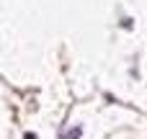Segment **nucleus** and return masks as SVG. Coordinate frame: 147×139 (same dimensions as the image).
I'll list each match as a JSON object with an SVG mask.
<instances>
[{"instance_id":"f257e3e1","label":"nucleus","mask_w":147,"mask_h":139,"mask_svg":"<svg viewBox=\"0 0 147 139\" xmlns=\"http://www.w3.org/2000/svg\"><path fill=\"white\" fill-rule=\"evenodd\" d=\"M26 139H36V137H34V134H26Z\"/></svg>"}]
</instances>
